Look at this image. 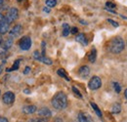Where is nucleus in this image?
I'll return each instance as SVG.
<instances>
[{
    "mask_svg": "<svg viewBox=\"0 0 127 122\" xmlns=\"http://www.w3.org/2000/svg\"><path fill=\"white\" fill-rule=\"evenodd\" d=\"M52 106L58 110H62L67 106V98L66 95L63 92L57 93L52 99Z\"/></svg>",
    "mask_w": 127,
    "mask_h": 122,
    "instance_id": "1",
    "label": "nucleus"
},
{
    "mask_svg": "<svg viewBox=\"0 0 127 122\" xmlns=\"http://www.w3.org/2000/svg\"><path fill=\"white\" fill-rule=\"evenodd\" d=\"M124 47H125L124 40L121 37H119V36H116V37L112 38L110 41V43H109V50L111 51L112 54H119V53H121L124 50Z\"/></svg>",
    "mask_w": 127,
    "mask_h": 122,
    "instance_id": "2",
    "label": "nucleus"
},
{
    "mask_svg": "<svg viewBox=\"0 0 127 122\" xmlns=\"http://www.w3.org/2000/svg\"><path fill=\"white\" fill-rule=\"evenodd\" d=\"M19 47L22 49V50H30L31 47H32V39L30 36H24L20 39L19 41Z\"/></svg>",
    "mask_w": 127,
    "mask_h": 122,
    "instance_id": "3",
    "label": "nucleus"
},
{
    "mask_svg": "<svg viewBox=\"0 0 127 122\" xmlns=\"http://www.w3.org/2000/svg\"><path fill=\"white\" fill-rule=\"evenodd\" d=\"M88 86H89V88L91 90H97V89H99L102 86V80H101V78L99 76H93L90 79V81L88 83Z\"/></svg>",
    "mask_w": 127,
    "mask_h": 122,
    "instance_id": "4",
    "label": "nucleus"
},
{
    "mask_svg": "<svg viewBox=\"0 0 127 122\" xmlns=\"http://www.w3.org/2000/svg\"><path fill=\"white\" fill-rule=\"evenodd\" d=\"M18 17H19V11H18V9L17 8H11L8 11L7 16L5 17V19H6V21L9 24H11L12 22H14L15 20L18 19Z\"/></svg>",
    "mask_w": 127,
    "mask_h": 122,
    "instance_id": "5",
    "label": "nucleus"
},
{
    "mask_svg": "<svg viewBox=\"0 0 127 122\" xmlns=\"http://www.w3.org/2000/svg\"><path fill=\"white\" fill-rule=\"evenodd\" d=\"M33 57H34V59H35V60H37V61H42L43 63H46V64H52V60H50L49 58L45 57V56L40 55V53H39L38 51H35V52L33 53Z\"/></svg>",
    "mask_w": 127,
    "mask_h": 122,
    "instance_id": "6",
    "label": "nucleus"
},
{
    "mask_svg": "<svg viewBox=\"0 0 127 122\" xmlns=\"http://www.w3.org/2000/svg\"><path fill=\"white\" fill-rule=\"evenodd\" d=\"M15 101V94L12 92H6L3 96V103L6 105H12Z\"/></svg>",
    "mask_w": 127,
    "mask_h": 122,
    "instance_id": "7",
    "label": "nucleus"
},
{
    "mask_svg": "<svg viewBox=\"0 0 127 122\" xmlns=\"http://www.w3.org/2000/svg\"><path fill=\"white\" fill-rule=\"evenodd\" d=\"M22 31H23L22 26H21V25H16L11 30L9 31V33H10V35L13 36V37H18V36L22 33Z\"/></svg>",
    "mask_w": 127,
    "mask_h": 122,
    "instance_id": "8",
    "label": "nucleus"
},
{
    "mask_svg": "<svg viewBox=\"0 0 127 122\" xmlns=\"http://www.w3.org/2000/svg\"><path fill=\"white\" fill-rule=\"evenodd\" d=\"M90 73V68L87 66V65H82L80 66L79 70H78V74L80 77L82 78H86V77L89 75Z\"/></svg>",
    "mask_w": 127,
    "mask_h": 122,
    "instance_id": "9",
    "label": "nucleus"
},
{
    "mask_svg": "<svg viewBox=\"0 0 127 122\" xmlns=\"http://www.w3.org/2000/svg\"><path fill=\"white\" fill-rule=\"evenodd\" d=\"M9 27H10V24L6 21V19H4L3 22L0 24V34L7 33L8 30H9Z\"/></svg>",
    "mask_w": 127,
    "mask_h": 122,
    "instance_id": "10",
    "label": "nucleus"
},
{
    "mask_svg": "<svg viewBox=\"0 0 127 122\" xmlns=\"http://www.w3.org/2000/svg\"><path fill=\"white\" fill-rule=\"evenodd\" d=\"M38 114H39V116H41V117H43V118H46V117H49V116H51V110L47 108V107H41L39 110H38Z\"/></svg>",
    "mask_w": 127,
    "mask_h": 122,
    "instance_id": "11",
    "label": "nucleus"
},
{
    "mask_svg": "<svg viewBox=\"0 0 127 122\" xmlns=\"http://www.w3.org/2000/svg\"><path fill=\"white\" fill-rule=\"evenodd\" d=\"M78 120L79 122H93L92 118L88 114L83 113V112H80L78 114Z\"/></svg>",
    "mask_w": 127,
    "mask_h": 122,
    "instance_id": "12",
    "label": "nucleus"
},
{
    "mask_svg": "<svg viewBox=\"0 0 127 122\" xmlns=\"http://www.w3.org/2000/svg\"><path fill=\"white\" fill-rule=\"evenodd\" d=\"M36 111V107L35 106H26L23 107V112L25 114H32Z\"/></svg>",
    "mask_w": 127,
    "mask_h": 122,
    "instance_id": "13",
    "label": "nucleus"
},
{
    "mask_svg": "<svg viewBox=\"0 0 127 122\" xmlns=\"http://www.w3.org/2000/svg\"><path fill=\"white\" fill-rule=\"evenodd\" d=\"M75 40H76L77 42H79L80 44H82V45H84V46H86L88 44V40L86 39V37H85V35H84L83 33L78 34V35L75 37Z\"/></svg>",
    "mask_w": 127,
    "mask_h": 122,
    "instance_id": "14",
    "label": "nucleus"
},
{
    "mask_svg": "<svg viewBox=\"0 0 127 122\" xmlns=\"http://www.w3.org/2000/svg\"><path fill=\"white\" fill-rule=\"evenodd\" d=\"M96 58H97V51H96L95 48H93V49L91 50L89 56H88V59H89V61H91V62H95Z\"/></svg>",
    "mask_w": 127,
    "mask_h": 122,
    "instance_id": "15",
    "label": "nucleus"
},
{
    "mask_svg": "<svg viewBox=\"0 0 127 122\" xmlns=\"http://www.w3.org/2000/svg\"><path fill=\"white\" fill-rule=\"evenodd\" d=\"M13 45V39L10 37V38H8L6 41H5V43L3 44V49L4 50H8V49H10L11 47Z\"/></svg>",
    "mask_w": 127,
    "mask_h": 122,
    "instance_id": "16",
    "label": "nucleus"
},
{
    "mask_svg": "<svg viewBox=\"0 0 127 122\" xmlns=\"http://www.w3.org/2000/svg\"><path fill=\"white\" fill-rule=\"evenodd\" d=\"M70 32V28L67 24H64L63 25V36L66 37Z\"/></svg>",
    "mask_w": 127,
    "mask_h": 122,
    "instance_id": "17",
    "label": "nucleus"
},
{
    "mask_svg": "<svg viewBox=\"0 0 127 122\" xmlns=\"http://www.w3.org/2000/svg\"><path fill=\"white\" fill-rule=\"evenodd\" d=\"M91 105V107H92V108L95 110V112H96V114L99 116V117H102V112H101V110H100V108L98 107V106L96 105L95 103H91L90 104Z\"/></svg>",
    "mask_w": 127,
    "mask_h": 122,
    "instance_id": "18",
    "label": "nucleus"
},
{
    "mask_svg": "<svg viewBox=\"0 0 127 122\" xmlns=\"http://www.w3.org/2000/svg\"><path fill=\"white\" fill-rule=\"evenodd\" d=\"M120 110H121V107H120L119 104H114V105L112 106V108H111L112 113H119Z\"/></svg>",
    "mask_w": 127,
    "mask_h": 122,
    "instance_id": "19",
    "label": "nucleus"
},
{
    "mask_svg": "<svg viewBox=\"0 0 127 122\" xmlns=\"http://www.w3.org/2000/svg\"><path fill=\"white\" fill-rule=\"evenodd\" d=\"M57 73H58V75H60L61 77H63V78H64V79H66L67 81H69V78L67 77V74L65 73V71L64 70L63 68H61V69H58Z\"/></svg>",
    "mask_w": 127,
    "mask_h": 122,
    "instance_id": "20",
    "label": "nucleus"
},
{
    "mask_svg": "<svg viewBox=\"0 0 127 122\" xmlns=\"http://www.w3.org/2000/svg\"><path fill=\"white\" fill-rule=\"evenodd\" d=\"M20 62H21L20 60H16L15 62H14V64H13V66H12V68H9V69H7V70H8V71H11V70H17V69L20 67Z\"/></svg>",
    "mask_w": 127,
    "mask_h": 122,
    "instance_id": "21",
    "label": "nucleus"
},
{
    "mask_svg": "<svg viewBox=\"0 0 127 122\" xmlns=\"http://www.w3.org/2000/svg\"><path fill=\"white\" fill-rule=\"evenodd\" d=\"M57 5V0H46V6L49 8L55 7Z\"/></svg>",
    "mask_w": 127,
    "mask_h": 122,
    "instance_id": "22",
    "label": "nucleus"
},
{
    "mask_svg": "<svg viewBox=\"0 0 127 122\" xmlns=\"http://www.w3.org/2000/svg\"><path fill=\"white\" fill-rule=\"evenodd\" d=\"M113 88H114V91L116 93H120V91H121V87H120L118 82H113Z\"/></svg>",
    "mask_w": 127,
    "mask_h": 122,
    "instance_id": "23",
    "label": "nucleus"
},
{
    "mask_svg": "<svg viewBox=\"0 0 127 122\" xmlns=\"http://www.w3.org/2000/svg\"><path fill=\"white\" fill-rule=\"evenodd\" d=\"M72 91H73V93H74V94H75V95H76L78 98H80V99L82 98V95H81V93H80L79 90H78L76 87H74V86H73V87H72Z\"/></svg>",
    "mask_w": 127,
    "mask_h": 122,
    "instance_id": "24",
    "label": "nucleus"
},
{
    "mask_svg": "<svg viewBox=\"0 0 127 122\" xmlns=\"http://www.w3.org/2000/svg\"><path fill=\"white\" fill-rule=\"evenodd\" d=\"M106 7H107V9H113V8H115V4L114 3H112V2H107L106 3Z\"/></svg>",
    "mask_w": 127,
    "mask_h": 122,
    "instance_id": "25",
    "label": "nucleus"
},
{
    "mask_svg": "<svg viewBox=\"0 0 127 122\" xmlns=\"http://www.w3.org/2000/svg\"><path fill=\"white\" fill-rule=\"evenodd\" d=\"M29 122H47L45 118H36V119H31Z\"/></svg>",
    "mask_w": 127,
    "mask_h": 122,
    "instance_id": "26",
    "label": "nucleus"
},
{
    "mask_svg": "<svg viewBox=\"0 0 127 122\" xmlns=\"http://www.w3.org/2000/svg\"><path fill=\"white\" fill-rule=\"evenodd\" d=\"M108 22H109V23H111V25H112L113 27H115V28H117V27H118V24H117L116 22H114L113 20H111V19H109V20H108Z\"/></svg>",
    "mask_w": 127,
    "mask_h": 122,
    "instance_id": "27",
    "label": "nucleus"
},
{
    "mask_svg": "<svg viewBox=\"0 0 127 122\" xmlns=\"http://www.w3.org/2000/svg\"><path fill=\"white\" fill-rule=\"evenodd\" d=\"M70 32H71L72 34H76V33L78 32V29H77V28H71V29H70Z\"/></svg>",
    "mask_w": 127,
    "mask_h": 122,
    "instance_id": "28",
    "label": "nucleus"
},
{
    "mask_svg": "<svg viewBox=\"0 0 127 122\" xmlns=\"http://www.w3.org/2000/svg\"><path fill=\"white\" fill-rule=\"evenodd\" d=\"M30 71H31V67H30V66H27L26 69L24 70V74H28Z\"/></svg>",
    "mask_w": 127,
    "mask_h": 122,
    "instance_id": "29",
    "label": "nucleus"
},
{
    "mask_svg": "<svg viewBox=\"0 0 127 122\" xmlns=\"http://www.w3.org/2000/svg\"><path fill=\"white\" fill-rule=\"evenodd\" d=\"M43 12H45V13H50V8L47 7V6L44 7V8H43Z\"/></svg>",
    "mask_w": 127,
    "mask_h": 122,
    "instance_id": "30",
    "label": "nucleus"
},
{
    "mask_svg": "<svg viewBox=\"0 0 127 122\" xmlns=\"http://www.w3.org/2000/svg\"><path fill=\"white\" fill-rule=\"evenodd\" d=\"M0 122H8V120H7V118H5V117H1V116H0Z\"/></svg>",
    "mask_w": 127,
    "mask_h": 122,
    "instance_id": "31",
    "label": "nucleus"
},
{
    "mask_svg": "<svg viewBox=\"0 0 127 122\" xmlns=\"http://www.w3.org/2000/svg\"><path fill=\"white\" fill-rule=\"evenodd\" d=\"M4 19H5V17H4V16H3L2 14H1V13H0V24L3 22V20H4Z\"/></svg>",
    "mask_w": 127,
    "mask_h": 122,
    "instance_id": "32",
    "label": "nucleus"
},
{
    "mask_svg": "<svg viewBox=\"0 0 127 122\" xmlns=\"http://www.w3.org/2000/svg\"><path fill=\"white\" fill-rule=\"evenodd\" d=\"M54 122H63V119H62V118H59V117H57V118L54 120Z\"/></svg>",
    "mask_w": 127,
    "mask_h": 122,
    "instance_id": "33",
    "label": "nucleus"
},
{
    "mask_svg": "<svg viewBox=\"0 0 127 122\" xmlns=\"http://www.w3.org/2000/svg\"><path fill=\"white\" fill-rule=\"evenodd\" d=\"M3 5H4V1L3 0H0V10L3 8Z\"/></svg>",
    "mask_w": 127,
    "mask_h": 122,
    "instance_id": "34",
    "label": "nucleus"
},
{
    "mask_svg": "<svg viewBox=\"0 0 127 122\" xmlns=\"http://www.w3.org/2000/svg\"><path fill=\"white\" fill-rule=\"evenodd\" d=\"M25 93H26V94H30V93H31V92H30V90H28V89H26V90H25Z\"/></svg>",
    "mask_w": 127,
    "mask_h": 122,
    "instance_id": "35",
    "label": "nucleus"
},
{
    "mask_svg": "<svg viewBox=\"0 0 127 122\" xmlns=\"http://www.w3.org/2000/svg\"><path fill=\"white\" fill-rule=\"evenodd\" d=\"M124 96H125V99L127 100V89L125 90V92H124Z\"/></svg>",
    "mask_w": 127,
    "mask_h": 122,
    "instance_id": "36",
    "label": "nucleus"
},
{
    "mask_svg": "<svg viewBox=\"0 0 127 122\" xmlns=\"http://www.w3.org/2000/svg\"><path fill=\"white\" fill-rule=\"evenodd\" d=\"M2 70H3V68H2V65H0V74H1V72H2Z\"/></svg>",
    "mask_w": 127,
    "mask_h": 122,
    "instance_id": "37",
    "label": "nucleus"
},
{
    "mask_svg": "<svg viewBox=\"0 0 127 122\" xmlns=\"http://www.w3.org/2000/svg\"><path fill=\"white\" fill-rule=\"evenodd\" d=\"M1 43H2V36H1V34H0V45H1Z\"/></svg>",
    "mask_w": 127,
    "mask_h": 122,
    "instance_id": "38",
    "label": "nucleus"
},
{
    "mask_svg": "<svg viewBox=\"0 0 127 122\" xmlns=\"http://www.w3.org/2000/svg\"><path fill=\"white\" fill-rule=\"evenodd\" d=\"M17 1H18V2H21V1H23V0H17Z\"/></svg>",
    "mask_w": 127,
    "mask_h": 122,
    "instance_id": "39",
    "label": "nucleus"
},
{
    "mask_svg": "<svg viewBox=\"0 0 127 122\" xmlns=\"http://www.w3.org/2000/svg\"><path fill=\"white\" fill-rule=\"evenodd\" d=\"M126 45H127V42H126Z\"/></svg>",
    "mask_w": 127,
    "mask_h": 122,
    "instance_id": "40",
    "label": "nucleus"
}]
</instances>
